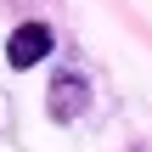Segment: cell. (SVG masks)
I'll return each instance as SVG.
<instances>
[{"label":"cell","instance_id":"6da1fadb","mask_svg":"<svg viewBox=\"0 0 152 152\" xmlns=\"http://www.w3.org/2000/svg\"><path fill=\"white\" fill-rule=\"evenodd\" d=\"M45 113L51 124H79L90 113V73L85 68H56L45 85Z\"/></svg>","mask_w":152,"mask_h":152},{"label":"cell","instance_id":"7a4b0ae2","mask_svg":"<svg viewBox=\"0 0 152 152\" xmlns=\"http://www.w3.org/2000/svg\"><path fill=\"white\" fill-rule=\"evenodd\" d=\"M51 51H56V28L39 23V17H28L6 34V68L11 73H34L39 62H51Z\"/></svg>","mask_w":152,"mask_h":152},{"label":"cell","instance_id":"3957f363","mask_svg":"<svg viewBox=\"0 0 152 152\" xmlns=\"http://www.w3.org/2000/svg\"><path fill=\"white\" fill-rule=\"evenodd\" d=\"M0 141H6V147L17 141V102H11L6 90H0Z\"/></svg>","mask_w":152,"mask_h":152}]
</instances>
